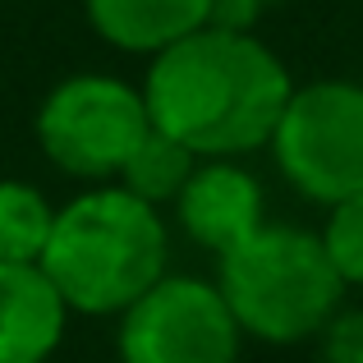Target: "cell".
Listing matches in <instances>:
<instances>
[{
    "mask_svg": "<svg viewBox=\"0 0 363 363\" xmlns=\"http://www.w3.org/2000/svg\"><path fill=\"white\" fill-rule=\"evenodd\" d=\"M294 92L290 69L262 37L207 23L152 55L143 101L152 129L184 143L198 161L244 157L272 143Z\"/></svg>",
    "mask_w": 363,
    "mask_h": 363,
    "instance_id": "cell-1",
    "label": "cell"
},
{
    "mask_svg": "<svg viewBox=\"0 0 363 363\" xmlns=\"http://www.w3.org/2000/svg\"><path fill=\"white\" fill-rule=\"evenodd\" d=\"M166 221L120 184H97L55 212L42 272L69 313L116 318L166 276Z\"/></svg>",
    "mask_w": 363,
    "mask_h": 363,
    "instance_id": "cell-2",
    "label": "cell"
},
{
    "mask_svg": "<svg viewBox=\"0 0 363 363\" xmlns=\"http://www.w3.org/2000/svg\"><path fill=\"white\" fill-rule=\"evenodd\" d=\"M216 290L244 336L267 345H299L322 336L345 299V281L331 267L322 235L299 225H262L221 253Z\"/></svg>",
    "mask_w": 363,
    "mask_h": 363,
    "instance_id": "cell-3",
    "label": "cell"
},
{
    "mask_svg": "<svg viewBox=\"0 0 363 363\" xmlns=\"http://www.w3.org/2000/svg\"><path fill=\"white\" fill-rule=\"evenodd\" d=\"M267 147L308 203L336 207L363 194V83L318 79L294 88Z\"/></svg>",
    "mask_w": 363,
    "mask_h": 363,
    "instance_id": "cell-4",
    "label": "cell"
},
{
    "mask_svg": "<svg viewBox=\"0 0 363 363\" xmlns=\"http://www.w3.org/2000/svg\"><path fill=\"white\" fill-rule=\"evenodd\" d=\"M143 88L116 74H74L46 92L37 111V143L46 161L79 179H111L147 138Z\"/></svg>",
    "mask_w": 363,
    "mask_h": 363,
    "instance_id": "cell-5",
    "label": "cell"
},
{
    "mask_svg": "<svg viewBox=\"0 0 363 363\" xmlns=\"http://www.w3.org/2000/svg\"><path fill=\"white\" fill-rule=\"evenodd\" d=\"M240 336L216 281L161 276L120 313V363H235Z\"/></svg>",
    "mask_w": 363,
    "mask_h": 363,
    "instance_id": "cell-6",
    "label": "cell"
},
{
    "mask_svg": "<svg viewBox=\"0 0 363 363\" xmlns=\"http://www.w3.org/2000/svg\"><path fill=\"white\" fill-rule=\"evenodd\" d=\"M175 216L189 240L221 257L267 225L262 221V184L230 157L198 161L189 184L175 198Z\"/></svg>",
    "mask_w": 363,
    "mask_h": 363,
    "instance_id": "cell-7",
    "label": "cell"
},
{
    "mask_svg": "<svg viewBox=\"0 0 363 363\" xmlns=\"http://www.w3.org/2000/svg\"><path fill=\"white\" fill-rule=\"evenodd\" d=\"M69 303L42 262H0V363H46L65 336Z\"/></svg>",
    "mask_w": 363,
    "mask_h": 363,
    "instance_id": "cell-8",
    "label": "cell"
},
{
    "mask_svg": "<svg viewBox=\"0 0 363 363\" xmlns=\"http://www.w3.org/2000/svg\"><path fill=\"white\" fill-rule=\"evenodd\" d=\"M92 33L124 55H161L212 23V0H83Z\"/></svg>",
    "mask_w": 363,
    "mask_h": 363,
    "instance_id": "cell-9",
    "label": "cell"
},
{
    "mask_svg": "<svg viewBox=\"0 0 363 363\" xmlns=\"http://www.w3.org/2000/svg\"><path fill=\"white\" fill-rule=\"evenodd\" d=\"M198 157L184 147V143L166 138L161 129H147V138L133 147V157L124 161L120 170V189H129L133 198H143V203L161 207V203H175L179 189L189 184V175H194Z\"/></svg>",
    "mask_w": 363,
    "mask_h": 363,
    "instance_id": "cell-10",
    "label": "cell"
},
{
    "mask_svg": "<svg viewBox=\"0 0 363 363\" xmlns=\"http://www.w3.org/2000/svg\"><path fill=\"white\" fill-rule=\"evenodd\" d=\"M55 207L23 179H0V262H42Z\"/></svg>",
    "mask_w": 363,
    "mask_h": 363,
    "instance_id": "cell-11",
    "label": "cell"
},
{
    "mask_svg": "<svg viewBox=\"0 0 363 363\" xmlns=\"http://www.w3.org/2000/svg\"><path fill=\"white\" fill-rule=\"evenodd\" d=\"M322 244H327V257L340 272V281L363 285V194L331 207L327 225H322Z\"/></svg>",
    "mask_w": 363,
    "mask_h": 363,
    "instance_id": "cell-12",
    "label": "cell"
},
{
    "mask_svg": "<svg viewBox=\"0 0 363 363\" xmlns=\"http://www.w3.org/2000/svg\"><path fill=\"white\" fill-rule=\"evenodd\" d=\"M322 354L327 363H363V308L336 313L322 331Z\"/></svg>",
    "mask_w": 363,
    "mask_h": 363,
    "instance_id": "cell-13",
    "label": "cell"
},
{
    "mask_svg": "<svg viewBox=\"0 0 363 363\" xmlns=\"http://www.w3.org/2000/svg\"><path fill=\"white\" fill-rule=\"evenodd\" d=\"M276 5H281V0H212V23L253 33V23L267 14V9H276Z\"/></svg>",
    "mask_w": 363,
    "mask_h": 363,
    "instance_id": "cell-14",
    "label": "cell"
}]
</instances>
